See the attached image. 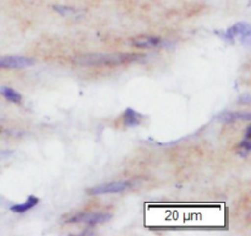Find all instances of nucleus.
<instances>
[{
	"mask_svg": "<svg viewBox=\"0 0 251 236\" xmlns=\"http://www.w3.org/2000/svg\"><path fill=\"white\" fill-rule=\"evenodd\" d=\"M139 58H144L140 54H87L74 59V61L82 65H119L130 63Z\"/></svg>",
	"mask_w": 251,
	"mask_h": 236,
	"instance_id": "nucleus-1",
	"label": "nucleus"
},
{
	"mask_svg": "<svg viewBox=\"0 0 251 236\" xmlns=\"http://www.w3.org/2000/svg\"><path fill=\"white\" fill-rule=\"evenodd\" d=\"M112 219V214L109 213H77V214L71 215L70 218L65 219V223L68 224H73V223H82V224H87L93 227V225L104 224V223L109 222Z\"/></svg>",
	"mask_w": 251,
	"mask_h": 236,
	"instance_id": "nucleus-2",
	"label": "nucleus"
},
{
	"mask_svg": "<svg viewBox=\"0 0 251 236\" xmlns=\"http://www.w3.org/2000/svg\"><path fill=\"white\" fill-rule=\"evenodd\" d=\"M132 184L130 181H113V183L103 184V185L93 186L92 189L87 190V193L91 196L108 195V193H119L126 191L131 188Z\"/></svg>",
	"mask_w": 251,
	"mask_h": 236,
	"instance_id": "nucleus-3",
	"label": "nucleus"
},
{
	"mask_svg": "<svg viewBox=\"0 0 251 236\" xmlns=\"http://www.w3.org/2000/svg\"><path fill=\"white\" fill-rule=\"evenodd\" d=\"M36 63V60L26 56L5 55L0 56V69H20L27 68Z\"/></svg>",
	"mask_w": 251,
	"mask_h": 236,
	"instance_id": "nucleus-4",
	"label": "nucleus"
},
{
	"mask_svg": "<svg viewBox=\"0 0 251 236\" xmlns=\"http://www.w3.org/2000/svg\"><path fill=\"white\" fill-rule=\"evenodd\" d=\"M251 34V27L247 22H239V24H234L230 27L227 32H226L225 37L229 41H233L235 38H240L243 42H249Z\"/></svg>",
	"mask_w": 251,
	"mask_h": 236,
	"instance_id": "nucleus-5",
	"label": "nucleus"
},
{
	"mask_svg": "<svg viewBox=\"0 0 251 236\" xmlns=\"http://www.w3.org/2000/svg\"><path fill=\"white\" fill-rule=\"evenodd\" d=\"M163 43V39L158 37H140L132 39V44L137 48H156Z\"/></svg>",
	"mask_w": 251,
	"mask_h": 236,
	"instance_id": "nucleus-6",
	"label": "nucleus"
},
{
	"mask_svg": "<svg viewBox=\"0 0 251 236\" xmlns=\"http://www.w3.org/2000/svg\"><path fill=\"white\" fill-rule=\"evenodd\" d=\"M142 117L137 112H135L132 108H127L123 117V122L126 127H135L141 124Z\"/></svg>",
	"mask_w": 251,
	"mask_h": 236,
	"instance_id": "nucleus-7",
	"label": "nucleus"
},
{
	"mask_svg": "<svg viewBox=\"0 0 251 236\" xmlns=\"http://www.w3.org/2000/svg\"><path fill=\"white\" fill-rule=\"evenodd\" d=\"M39 200L36 197V196L31 195L28 196V198H27L26 202L24 203H20V205H14L10 207V210L12 211L14 213H25L27 212V211L32 210L33 207H36L37 205H38Z\"/></svg>",
	"mask_w": 251,
	"mask_h": 236,
	"instance_id": "nucleus-8",
	"label": "nucleus"
},
{
	"mask_svg": "<svg viewBox=\"0 0 251 236\" xmlns=\"http://www.w3.org/2000/svg\"><path fill=\"white\" fill-rule=\"evenodd\" d=\"M251 119L250 113H226L221 117V120L225 122H234L239 120H247L249 121Z\"/></svg>",
	"mask_w": 251,
	"mask_h": 236,
	"instance_id": "nucleus-9",
	"label": "nucleus"
},
{
	"mask_svg": "<svg viewBox=\"0 0 251 236\" xmlns=\"http://www.w3.org/2000/svg\"><path fill=\"white\" fill-rule=\"evenodd\" d=\"M0 93L6 98L7 100L12 103H20L21 102L22 97L19 92H16L15 90H12L11 87H1L0 88Z\"/></svg>",
	"mask_w": 251,
	"mask_h": 236,
	"instance_id": "nucleus-10",
	"label": "nucleus"
},
{
	"mask_svg": "<svg viewBox=\"0 0 251 236\" xmlns=\"http://www.w3.org/2000/svg\"><path fill=\"white\" fill-rule=\"evenodd\" d=\"M238 148L240 149V152H239V153L242 154V156H247V154L249 153V152H250V149H251V143H250V140H247V139H245L244 141H242V143L239 144V147H238Z\"/></svg>",
	"mask_w": 251,
	"mask_h": 236,
	"instance_id": "nucleus-11",
	"label": "nucleus"
}]
</instances>
